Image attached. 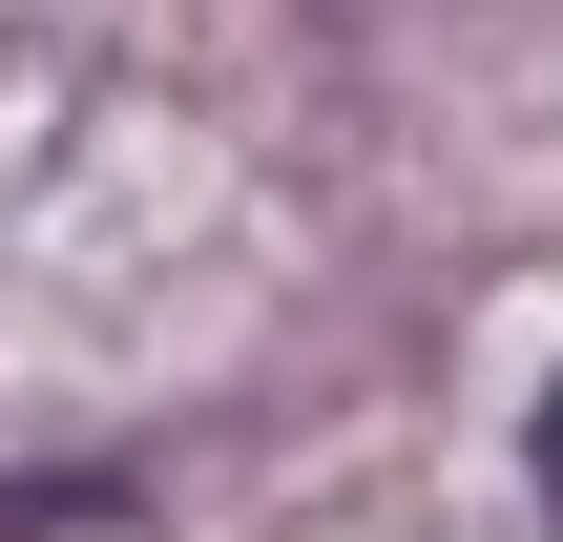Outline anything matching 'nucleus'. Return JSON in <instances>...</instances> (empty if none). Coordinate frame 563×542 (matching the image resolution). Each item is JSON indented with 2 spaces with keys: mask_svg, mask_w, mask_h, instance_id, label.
<instances>
[{
  "mask_svg": "<svg viewBox=\"0 0 563 542\" xmlns=\"http://www.w3.org/2000/svg\"><path fill=\"white\" fill-rule=\"evenodd\" d=\"M543 522H563V397H543Z\"/></svg>",
  "mask_w": 563,
  "mask_h": 542,
  "instance_id": "1",
  "label": "nucleus"
}]
</instances>
